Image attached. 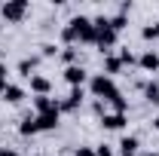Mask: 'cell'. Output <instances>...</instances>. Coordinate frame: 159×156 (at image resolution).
Returning a JSON list of instances; mask_svg holds the SVG:
<instances>
[{
	"label": "cell",
	"mask_w": 159,
	"mask_h": 156,
	"mask_svg": "<svg viewBox=\"0 0 159 156\" xmlns=\"http://www.w3.org/2000/svg\"><path fill=\"white\" fill-rule=\"evenodd\" d=\"M34 107H37V113H49V110H58V101H52L49 95H37Z\"/></svg>",
	"instance_id": "10"
},
{
	"label": "cell",
	"mask_w": 159,
	"mask_h": 156,
	"mask_svg": "<svg viewBox=\"0 0 159 156\" xmlns=\"http://www.w3.org/2000/svg\"><path fill=\"white\" fill-rule=\"evenodd\" d=\"M119 67H122V61H119V58H113V55L104 58V71H107V77H110V74H119Z\"/></svg>",
	"instance_id": "16"
},
{
	"label": "cell",
	"mask_w": 159,
	"mask_h": 156,
	"mask_svg": "<svg viewBox=\"0 0 159 156\" xmlns=\"http://www.w3.org/2000/svg\"><path fill=\"white\" fill-rule=\"evenodd\" d=\"M141 156H159V153H141Z\"/></svg>",
	"instance_id": "28"
},
{
	"label": "cell",
	"mask_w": 159,
	"mask_h": 156,
	"mask_svg": "<svg viewBox=\"0 0 159 156\" xmlns=\"http://www.w3.org/2000/svg\"><path fill=\"white\" fill-rule=\"evenodd\" d=\"M19 132H21V135H37V119H34V117H25V119H21V126H19Z\"/></svg>",
	"instance_id": "14"
},
{
	"label": "cell",
	"mask_w": 159,
	"mask_h": 156,
	"mask_svg": "<svg viewBox=\"0 0 159 156\" xmlns=\"http://www.w3.org/2000/svg\"><path fill=\"white\" fill-rule=\"evenodd\" d=\"M61 61H67V67L77 61V49H61Z\"/></svg>",
	"instance_id": "19"
},
{
	"label": "cell",
	"mask_w": 159,
	"mask_h": 156,
	"mask_svg": "<svg viewBox=\"0 0 159 156\" xmlns=\"http://www.w3.org/2000/svg\"><path fill=\"white\" fill-rule=\"evenodd\" d=\"M156 40H159V21H156Z\"/></svg>",
	"instance_id": "29"
},
{
	"label": "cell",
	"mask_w": 159,
	"mask_h": 156,
	"mask_svg": "<svg viewBox=\"0 0 159 156\" xmlns=\"http://www.w3.org/2000/svg\"><path fill=\"white\" fill-rule=\"evenodd\" d=\"M31 89L37 92V95H49V89H52V83L46 77H37V74H31Z\"/></svg>",
	"instance_id": "11"
},
{
	"label": "cell",
	"mask_w": 159,
	"mask_h": 156,
	"mask_svg": "<svg viewBox=\"0 0 159 156\" xmlns=\"http://www.w3.org/2000/svg\"><path fill=\"white\" fill-rule=\"evenodd\" d=\"M101 126L110 129V132H116V129L125 126V113H104V117H101Z\"/></svg>",
	"instance_id": "8"
},
{
	"label": "cell",
	"mask_w": 159,
	"mask_h": 156,
	"mask_svg": "<svg viewBox=\"0 0 159 156\" xmlns=\"http://www.w3.org/2000/svg\"><path fill=\"white\" fill-rule=\"evenodd\" d=\"M40 49H43V55H46V58H52V55H55V52H58V49H55V46H52V43H43V46H40Z\"/></svg>",
	"instance_id": "22"
},
{
	"label": "cell",
	"mask_w": 159,
	"mask_h": 156,
	"mask_svg": "<svg viewBox=\"0 0 159 156\" xmlns=\"http://www.w3.org/2000/svg\"><path fill=\"white\" fill-rule=\"evenodd\" d=\"M138 64L144 67V71H159V55L156 52H144V55L138 58Z\"/></svg>",
	"instance_id": "13"
},
{
	"label": "cell",
	"mask_w": 159,
	"mask_h": 156,
	"mask_svg": "<svg viewBox=\"0 0 159 156\" xmlns=\"http://www.w3.org/2000/svg\"><path fill=\"white\" fill-rule=\"evenodd\" d=\"M0 12H3L6 21H21L25 12H28V0H9V3L0 6Z\"/></svg>",
	"instance_id": "4"
},
{
	"label": "cell",
	"mask_w": 159,
	"mask_h": 156,
	"mask_svg": "<svg viewBox=\"0 0 159 156\" xmlns=\"http://www.w3.org/2000/svg\"><path fill=\"white\" fill-rule=\"evenodd\" d=\"M141 37L144 40H156V25H147V28L141 31Z\"/></svg>",
	"instance_id": "20"
},
{
	"label": "cell",
	"mask_w": 159,
	"mask_h": 156,
	"mask_svg": "<svg viewBox=\"0 0 159 156\" xmlns=\"http://www.w3.org/2000/svg\"><path fill=\"white\" fill-rule=\"evenodd\" d=\"M95 43L101 46V52H107V49L116 43V31L110 28L107 19H95Z\"/></svg>",
	"instance_id": "3"
},
{
	"label": "cell",
	"mask_w": 159,
	"mask_h": 156,
	"mask_svg": "<svg viewBox=\"0 0 159 156\" xmlns=\"http://www.w3.org/2000/svg\"><path fill=\"white\" fill-rule=\"evenodd\" d=\"M3 89H6V64H0V95H3Z\"/></svg>",
	"instance_id": "23"
},
{
	"label": "cell",
	"mask_w": 159,
	"mask_h": 156,
	"mask_svg": "<svg viewBox=\"0 0 159 156\" xmlns=\"http://www.w3.org/2000/svg\"><path fill=\"white\" fill-rule=\"evenodd\" d=\"M58 113L61 110H49V113H37V132H49V129H55L58 126Z\"/></svg>",
	"instance_id": "5"
},
{
	"label": "cell",
	"mask_w": 159,
	"mask_h": 156,
	"mask_svg": "<svg viewBox=\"0 0 159 156\" xmlns=\"http://www.w3.org/2000/svg\"><path fill=\"white\" fill-rule=\"evenodd\" d=\"M3 98H6L9 104H19L21 98H25V89H21V86H12V83H6V89H3Z\"/></svg>",
	"instance_id": "12"
},
{
	"label": "cell",
	"mask_w": 159,
	"mask_h": 156,
	"mask_svg": "<svg viewBox=\"0 0 159 156\" xmlns=\"http://www.w3.org/2000/svg\"><path fill=\"white\" fill-rule=\"evenodd\" d=\"M77 156H95V150H92V147H80Z\"/></svg>",
	"instance_id": "25"
},
{
	"label": "cell",
	"mask_w": 159,
	"mask_h": 156,
	"mask_svg": "<svg viewBox=\"0 0 159 156\" xmlns=\"http://www.w3.org/2000/svg\"><path fill=\"white\" fill-rule=\"evenodd\" d=\"M153 129H156V132H159V117H156V119H153Z\"/></svg>",
	"instance_id": "27"
},
{
	"label": "cell",
	"mask_w": 159,
	"mask_h": 156,
	"mask_svg": "<svg viewBox=\"0 0 159 156\" xmlns=\"http://www.w3.org/2000/svg\"><path fill=\"white\" fill-rule=\"evenodd\" d=\"M138 138L135 135H129V138H122L119 141V156H138Z\"/></svg>",
	"instance_id": "9"
},
{
	"label": "cell",
	"mask_w": 159,
	"mask_h": 156,
	"mask_svg": "<svg viewBox=\"0 0 159 156\" xmlns=\"http://www.w3.org/2000/svg\"><path fill=\"white\" fill-rule=\"evenodd\" d=\"M95 156H113V153H110V147H107V144H101L98 150H95Z\"/></svg>",
	"instance_id": "24"
},
{
	"label": "cell",
	"mask_w": 159,
	"mask_h": 156,
	"mask_svg": "<svg viewBox=\"0 0 159 156\" xmlns=\"http://www.w3.org/2000/svg\"><path fill=\"white\" fill-rule=\"evenodd\" d=\"M80 104H83V89L77 86V89H70V95H67V98L58 104V110H77Z\"/></svg>",
	"instance_id": "7"
},
{
	"label": "cell",
	"mask_w": 159,
	"mask_h": 156,
	"mask_svg": "<svg viewBox=\"0 0 159 156\" xmlns=\"http://www.w3.org/2000/svg\"><path fill=\"white\" fill-rule=\"evenodd\" d=\"M107 21H110L113 31H122V28H125V12H119V16H113V19H107Z\"/></svg>",
	"instance_id": "18"
},
{
	"label": "cell",
	"mask_w": 159,
	"mask_h": 156,
	"mask_svg": "<svg viewBox=\"0 0 159 156\" xmlns=\"http://www.w3.org/2000/svg\"><path fill=\"white\" fill-rule=\"evenodd\" d=\"M61 37H64V43H77V40L95 43V21L86 19V16H74L67 21V28L61 31Z\"/></svg>",
	"instance_id": "2"
},
{
	"label": "cell",
	"mask_w": 159,
	"mask_h": 156,
	"mask_svg": "<svg viewBox=\"0 0 159 156\" xmlns=\"http://www.w3.org/2000/svg\"><path fill=\"white\" fill-rule=\"evenodd\" d=\"M119 61H122V64H135V55H132L129 49H122V52H119Z\"/></svg>",
	"instance_id": "21"
},
{
	"label": "cell",
	"mask_w": 159,
	"mask_h": 156,
	"mask_svg": "<svg viewBox=\"0 0 159 156\" xmlns=\"http://www.w3.org/2000/svg\"><path fill=\"white\" fill-rule=\"evenodd\" d=\"M0 156H21V153H16V150H9V147H0Z\"/></svg>",
	"instance_id": "26"
},
{
	"label": "cell",
	"mask_w": 159,
	"mask_h": 156,
	"mask_svg": "<svg viewBox=\"0 0 159 156\" xmlns=\"http://www.w3.org/2000/svg\"><path fill=\"white\" fill-rule=\"evenodd\" d=\"M92 92L98 98H104V101H110V104L116 107V113H125L129 104H125V98L119 95V89L113 86V80L107 77V74H95V77H92Z\"/></svg>",
	"instance_id": "1"
},
{
	"label": "cell",
	"mask_w": 159,
	"mask_h": 156,
	"mask_svg": "<svg viewBox=\"0 0 159 156\" xmlns=\"http://www.w3.org/2000/svg\"><path fill=\"white\" fill-rule=\"evenodd\" d=\"M144 95H147V101L159 104V86L156 83H144Z\"/></svg>",
	"instance_id": "17"
},
{
	"label": "cell",
	"mask_w": 159,
	"mask_h": 156,
	"mask_svg": "<svg viewBox=\"0 0 159 156\" xmlns=\"http://www.w3.org/2000/svg\"><path fill=\"white\" fill-rule=\"evenodd\" d=\"M40 156H46V153H40Z\"/></svg>",
	"instance_id": "30"
},
{
	"label": "cell",
	"mask_w": 159,
	"mask_h": 156,
	"mask_svg": "<svg viewBox=\"0 0 159 156\" xmlns=\"http://www.w3.org/2000/svg\"><path fill=\"white\" fill-rule=\"evenodd\" d=\"M34 67H37V58H34V55L19 61V74H25V77H31V71H34Z\"/></svg>",
	"instance_id": "15"
},
{
	"label": "cell",
	"mask_w": 159,
	"mask_h": 156,
	"mask_svg": "<svg viewBox=\"0 0 159 156\" xmlns=\"http://www.w3.org/2000/svg\"><path fill=\"white\" fill-rule=\"evenodd\" d=\"M64 80H67V83L77 89V86H83V83H86V71H83L80 64H70V67L64 71Z\"/></svg>",
	"instance_id": "6"
}]
</instances>
